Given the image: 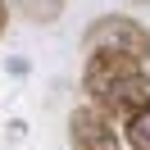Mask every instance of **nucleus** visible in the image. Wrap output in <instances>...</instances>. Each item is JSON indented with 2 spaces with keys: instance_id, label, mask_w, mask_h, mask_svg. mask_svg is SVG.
<instances>
[{
  "instance_id": "obj_4",
  "label": "nucleus",
  "mask_w": 150,
  "mask_h": 150,
  "mask_svg": "<svg viewBox=\"0 0 150 150\" xmlns=\"http://www.w3.org/2000/svg\"><path fill=\"white\" fill-rule=\"evenodd\" d=\"M9 5H14L28 23H55L59 14H64L68 0H9Z\"/></svg>"
},
{
  "instance_id": "obj_8",
  "label": "nucleus",
  "mask_w": 150,
  "mask_h": 150,
  "mask_svg": "<svg viewBox=\"0 0 150 150\" xmlns=\"http://www.w3.org/2000/svg\"><path fill=\"white\" fill-rule=\"evenodd\" d=\"M0 9H5V0H0Z\"/></svg>"
},
{
  "instance_id": "obj_6",
  "label": "nucleus",
  "mask_w": 150,
  "mask_h": 150,
  "mask_svg": "<svg viewBox=\"0 0 150 150\" xmlns=\"http://www.w3.org/2000/svg\"><path fill=\"white\" fill-rule=\"evenodd\" d=\"M5 23H9V14H5V9H0V37H5Z\"/></svg>"
},
{
  "instance_id": "obj_7",
  "label": "nucleus",
  "mask_w": 150,
  "mask_h": 150,
  "mask_svg": "<svg viewBox=\"0 0 150 150\" xmlns=\"http://www.w3.org/2000/svg\"><path fill=\"white\" fill-rule=\"evenodd\" d=\"M132 5H150V0H132Z\"/></svg>"
},
{
  "instance_id": "obj_1",
  "label": "nucleus",
  "mask_w": 150,
  "mask_h": 150,
  "mask_svg": "<svg viewBox=\"0 0 150 150\" xmlns=\"http://www.w3.org/2000/svg\"><path fill=\"white\" fill-rule=\"evenodd\" d=\"M82 86L91 91V105H100L114 123H132L137 114L150 109V73L141 68V59L96 50V55H86Z\"/></svg>"
},
{
  "instance_id": "obj_5",
  "label": "nucleus",
  "mask_w": 150,
  "mask_h": 150,
  "mask_svg": "<svg viewBox=\"0 0 150 150\" xmlns=\"http://www.w3.org/2000/svg\"><path fill=\"white\" fill-rule=\"evenodd\" d=\"M127 141H132V150H150V109L127 123Z\"/></svg>"
},
{
  "instance_id": "obj_2",
  "label": "nucleus",
  "mask_w": 150,
  "mask_h": 150,
  "mask_svg": "<svg viewBox=\"0 0 150 150\" xmlns=\"http://www.w3.org/2000/svg\"><path fill=\"white\" fill-rule=\"evenodd\" d=\"M82 46H86V55L114 50V55H127V59H141V64H146L150 59V28H141L127 14H100V18L86 28Z\"/></svg>"
},
{
  "instance_id": "obj_3",
  "label": "nucleus",
  "mask_w": 150,
  "mask_h": 150,
  "mask_svg": "<svg viewBox=\"0 0 150 150\" xmlns=\"http://www.w3.org/2000/svg\"><path fill=\"white\" fill-rule=\"evenodd\" d=\"M68 141H73V150H123L114 118L100 105H77L68 114Z\"/></svg>"
}]
</instances>
